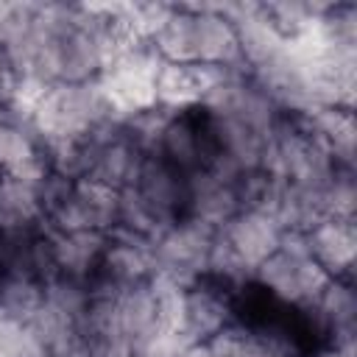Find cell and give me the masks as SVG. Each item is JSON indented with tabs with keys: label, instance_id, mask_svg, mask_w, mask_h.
I'll list each match as a JSON object with an SVG mask.
<instances>
[{
	"label": "cell",
	"instance_id": "13",
	"mask_svg": "<svg viewBox=\"0 0 357 357\" xmlns=\"http://www.w3.org/2000/svg\"><path fill=\"white\" fill-rule=\"evenodd\" d=\"M117 321H120V335L126 346L131 349L134 357H139L148 349V343L162 332L159 310L148 282L117 293Z\"/></svg>",
	"mask_w": 357,
	"mask_h": 357
},
{
	"label": "cell",
	"instance_id": "18",
	"mask_svg": "<svg viewBox=\"0 0 357 357\" xmlns=\"http://www.w3.org/2000/svg\"><path fill=\"white\" fill-rule=\"evenodd\" d=\"M45 301V284L28 273L0 276V318L14 324H28Z\"/></svg>",
	"mask_w": 357,
	"mask_h": 357
},
{
	"label": "cell",
	"instance_id": "11",
	"mask_svg": "<svg viewBox=\"0 0 357 357\" xmlns=\"http://www.w3.org/2000/svg\"><path fill=\"white\" fill-rule=\"evenodd\" d=\"M190 8L195 11V61L223 70L251 73L240 56L231 20L215 11L212 6H190Z\"/></svg>",
	"mask_w": 357,
	"mask_h": 357
},
{
	"label": "cell",
	"instance_id": "16",
	"mask_svg": "<svg viewBox=\"0 0 357 357\" xmlns=\"http://www.w3.org/2000/svg\"><path fill=\"white\" fill-rule=\"evenodd\" d=\"M304 128L329 151L337 167H354V112L351 109H312L301 114Z\"/></svg>",
	"mask_w": 357,
	"mask_h": 357
},
{
	"label": "cell",
	"instance_id": "7",
	"mask_svg": "<svg viewBox=\"0 0 357 357\" xmlns=\"http://www.w3.org/2000/svg\"><path fill=\"white\" fill-rule=\"evenodd\" d=\"M234 307L226 287L218 282L201 276L187 287V304H184V335L192 343H206L220 329L234 324Z\"/></svg>",
	"mask_w": 357,
	"mask_h": 357
},
{
	"label": "cell",
	"instance_id": "5",
	"mask_svg": "<svg viewBox=\"0 0 357 357\" xmlns=\"http://www.w3.org/2000/svg\"><path fill=\"white\" fill-rule=\"evenodd\" d=\"M156 271L153 262V240L114 229L109 231V243L100 259V268L89 284H103L112 290H126L145 284Z\"/></svg>",
	"mask_w": 357,
	"mask_h": 357
},
{
	"label": "cell",
	"instance_id": "23",
	"mask_svg": "<svg viewBox=\"0 0 357 357\" xmlns=\"http://www.w3.org/2000/svg\"><path fill=\"white\" fill-rule=\"evenodd\" d=\"M8 11H11V6H8V3H0V25L6 22V17H8Z\"/></svg>",
	"mask_w": 357,
	"mask_h": 357
},
{
	"label": "cell",
	"instance_id": "14",
	"mask_svg": "<svg viewBox=\"0 0 357 357\" xmlns=\"http://www.w3.org/2000/svg\"><path fill=\"white\" fill-rule=\"evenodd\" d=\"M106 243H109V234L106 231H92V229L53 234V254H56L59 276L89 284L95 279L98 268H100Z\"/></svg>",
	"mask_w": 357,
	"mask_h": 357
},
{
	"label": "cell",
	"instance_id": "2",
	"mask_svg": "<svg viewBox=\"0 0 357 357\" xmlns=\"http://www.w3.org/2000/svg\"><path fill=\"white\" fill-rule=\"evenodd\" d=\"M329 273L310 257L304 231H282L279 248L254 268L251 282H257L271 298L287 307L312 304L329 284Z\"/></svg>",
	"mask_w": 357,
	"mask_h": 357
},
{
	"label": "cell",
	"instance_id": "12",
	"mask_svg": "<svg viewBox=\"0 0 357 357\" xmlns=\"http://www.w3.org/2000/svg\"><path fill=\"white\" fill-rule=\"evenodd\" d=\"M243 209L237 187L215 178L209 170H198L187 176V204L184 218L204 220L215 229H220L231 215Z\"/></svg>",
	"mask_w": 357,
	"mask_h": 357
},
{
	"label": "cell",
	"instance_id": "1",
	"mask_svg": "<svg viewBox=\"0 0 357 357\" xmlns=\"http://www.w3.org/2000/svg\"><path fill=\"white\" fill-rule=\"evenodd\" d=\"M114 120L117 117L100 78L81 81V84H50L28 117L42 148L81 139L98 126L114 123Z\"/></svg>",
	"mask_w": 357,
	"mask_h": 357
},
{
	"label": "cell",
	"instance_id": "10",
	"mask_svg": "<svg viewBox=\"0 0 357 357\" xmlns=\"http://www.w3.org/2000/svg\"><path fill=\"white\" fill-rule=\"evenodd\" d=\"M318 332L329 340L332 349L354 351V324H357V298L351 279H329L324 293L310 304Z\"/></svg>",
	"mask_w": 357,
	"mask_h": 357
},
{
	"label": "cell",
	"instance_id": "3",
	"mask_svg": "<svg viewBox=\"0 0 357 357\" xmlns=\"http://www.w3.org/2000/svg\"><path fill=\"white\" fill-rule=\"evenodd\" d=\"M215 234L218 229L204 220L178 218L153 240V262H156L153 273L173 276L176 282L190 287L195 279L206 273V259Z\"/></svg>",
	"mask_w": 357,
	"mask_h": 357
},
{
	"label": "cell",
	"instance_id": "21",
	"mask_svg": "<svg viewBox=\"0 0 357 357\" xmlns=\"http://www.w3.org/2000/svg\"><path fill=\"white\" fill-rule=\"evenodd\" d=\"M17 75H20V73H17V67H14L11 56H8V50L0 45V100H6V95L11 92Z\"/></svg>",
	"mask_w": 357,
	"mask_h": 357
},
{
	"label": "cell",
	"instance_id": "8",
	"mask_svg": "<svg viewBox=\"0 0 357 357\" xmlns=\"http://www.w3.org/2000/svg\"><path fill=\"white\" fill-rule=\"evenodd\" d=\"M218 231L251 273L259 262H265L279 248V240H282L279 223L262 209H240Z\"/></svg>",
	"mask_w": 357,
	"mask_h": 357
},
{
	"label": "cell",
	"instance_id": "6",
	"mask_svg": "<svg viewBox=\"0 0 357 357\" xmlns=\"http://www.w3.org/2000/svg\"><path fill=\"white\" fill-rule=\"evenodd\" d=\"M131 187L137 190V195L148 204V209L156 215V220L165 229L173 226L178 218H184L187 176L181 170H176L170 162H165L159 153L142 156Z\"/></svg>",
	"mask_w": 357,
	"mask_h": 357
},
{
	"label": "cell",
	"instance_id": "4",
	"mask_svg": "<svg viewBox=\"0 0 357 357\" xmlns=\"http://www.w3.org/2000/svg\"><path fill=\"white\" fill-rule=\"evenodd\" d=\"M198 109L201 106L173 112L159 142V156L170 162L176 170H181L184 176L206 170L220 153L209 128V117Z\"/></svg>",
	"mask_w": 357,
	"mask_h": 357
},
{
	"label": "cell",
	"instance_id": "20",
	"mask_svg": "<svg viewBox=\"0 0 357 357\" xmlns=\"http://www.w3.org/2000/svg\"><path fill=\"white\" fill-rule=\"evenodd\" d=\"M321 198H324L326 218L354 220V204H357L354 167H335L332 178L321 187Z\"/></svg>",
	"mask_w": 357,
	"mask_h": 357
},
{
	"label": "cell",
	"instance_id": "9",
	"mask_svg": "<svg viewBox=\"0 0 357 357\" xmlns=\"http://www.w3.org/2000/svg\"><path fill=\"white\" fill-rule=\"evenodd\" d=\"M310 257L332 276V279H351L354 276V254H357V231L354 220L343 218H324L307 231Z\"/></svg>",
	"mask_w": 357,
	"mask_h": 357
},
{
	"label": "cell",
	"instance_id": "22",
	"mask_svg": "<svg viewBox=\"0 0 357 357\" xmlns=\"http://www.w3.org/2000/svg\"><path fill=\"white\" fill-rule=\"evenodd\" d=\"M318 357H354V351H346V349H326V351H321Z\"/></svg>",
	"mask_w": 357,
	"mask_h": 357
},
{
	"label": "cell",
	"instance_id": "17",
	"mask_svg": "<svg viewBox=\"0 0 357 357\" xmlns=\"http://www.w3.org/2000/svg\"><path fill=\"white\" fill-rule=\"evenodd\" d=\"M162 61L192 64L195 61V11L190 6H173L162 28L148 39Z\"/></svg>",
	"mask_w": 357,
	"mask_h": 357
},
{
	"label": "cell",
	"instance_id": "15",
	"mask_svg": "<svg viewBox=\"0 0 357 357\" xmlns=\"http://www.w3.org/2000/svg\"><path fill=\"white\" fill-rule=\"evenodd\" d=\"M45 226L39 184L0 173V234H25Z\"/></svg>",
	"mask_w": 357,
	"mask_h": 357
},
{
	"label": "cell",
	"instance_id": "19",
	"mask_svg": "<svg viewBox=\"0 0 357 357\" xmlns=\"http://www.w3.org/2000/svg\"><path fill=\"white\" fill-rule=\"evenodd\" d=\"M326 8V3H298V0H282V3H259L262 17L271 22V28L287 42L296 39L301 33H307L315 20L321 17V11Z\"/></svg>",
	"mask_w": 357,
	"mask_h": 357
}]
</instances>
